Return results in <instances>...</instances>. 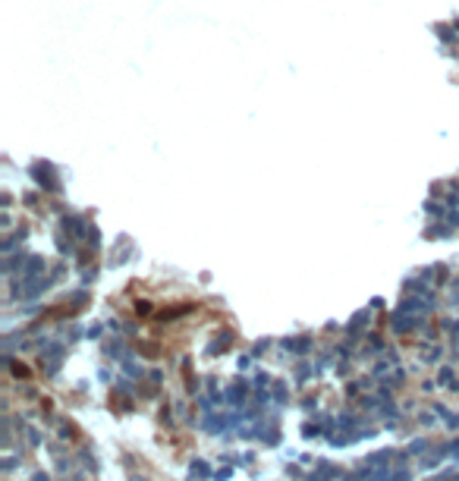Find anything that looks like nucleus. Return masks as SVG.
I'll return each instance as SVG.
<instances>
[]
</instances>
